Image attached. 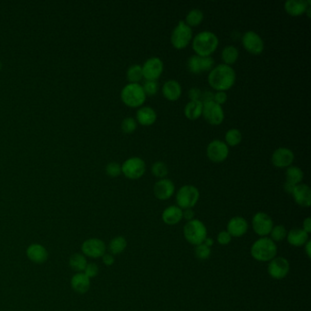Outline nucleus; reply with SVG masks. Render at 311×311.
Listing matches in <instances>:
<instances>
[{
	"instance_id": "obj_1",
	"label": "nucleus",
	"mask_w": 311,
	"mask_h": 311,
	"mask_svg": "<svg viewBox=\"0 0 311 311\" xmlns=\"http://www.w3.org/2000/svg\"><path fill=\"white\" fill-rule=\"evenodd\" d=\"M236 74L233 68L226 64L214 67L208 74V82L217 92H226L233 87Z\"/></svg>"
},
{
	"instance_id": "obj_2",
	"label": "nucleus",
	"mask_w": 311,
	"mask_h": 311,
	"mask_svg": "<svg viewBox=\"0 0 311 311\" xmlns=\"http://www.w3.org/2000/svg\"><path fill=\"white\" fill-rule=\"evenodd\" d=\"M218 37L208 30L199 32L192 41V48L196 53L195 55L201 57L211 56L218 48Z\"/></svg>"
},
{
	"instance_id": "obj_3",
	"label": "nucleus",
	"mask_w": 311,
	"mask_h": 311,
	"mask_svg": "<svg viewBox=\"0 0 311 311\" xmlns=\"http://www.w3.org/2000/svg\"><path fill=\"white\" fill-rule=\"evenodd\" d=\"M251 255L258 262H269L276 257L277 248L276 243L269 237H261L251 247Z\"/></svg>"
},
{
	"instance_id": "obj_4",
	"label": "nucleus",
	"mask_w": 311,
	"mask_h": 311,
	"mask_svg": "<svg viewBox=\"0 0 311 311\" xmlns=\"http://www.w3.org/2000/svg\"><path fill=\"white\" fill-rule=\"evenodd\" d=\"M120 98L125 105L136 108L141 107L144 103L146 94L140 83H128L122 88Z\"/></svg>"
},
{
	"instance_id": "obj_5",
	"label": "nucleus",
	"mask_w": 311,
	"mask_h": 311,
	"mask_svg": "<svg viewBox=\"0 0 311 311\" xmlns=\"http://www.w3.org/2000/svg\"><path fill=\"white\" fill-rule=\"evenodd\" d=\"M184 236L185 240L196 247L205 242L207 237V229L202 221L193 219L185 224Z\"/></svg>"
},
{
	"instance_id": "obj_6",
	"label": "nucleus",
	"mask_w": 311,
	"mask_h": 311,
	"mask_svg": "<svg viewBox=\"0 0 311 311\" xmlns=\"http://www.w3.org/2000/svg\"><path fill=\"white\" fill-rule=\"evenodd\" d=\"M193 39V30L184 20L178 22L171 35V43L177 50L186 48Z\"/></svg>"
},
{
	"instance_id": "obj_7",
	"label": "nucleus",
	"mask_w": 311,
	"mask_h": 311,
	"mask_svg": "<svg viewBox=\"0 0 311 311\" xmlns=\"http://www.w3.org/2000/svg\"><path fill=\"white\" fill-rule=\"evenodd\" d=\"M200 197L199 190L194 185H184L176 194V204L182 210L193 208Z\"/></svg>"
},
{
	"instance_id": "obj_8",
	"label": "nucleus",
	"mask_w": 311,
	"mask_h": 311,
	"mask_svg": "<svg viewBox=\"0 0 311 311\" xmlns=\"http://www.w3.org/2000/svg\"><path fill=\"white\" fill-rule=\"evenodd\" d=\"M146 171V163L140 157H131L121 165V173L125 176L135 180L141 178Z\"/></svg>"
},
{
	"instance_id": "obj_9",
	"label": "nucleus",
	"mask_w": 311,
	"mask_h": 311,
	"mask_svg": "<svg viewBox=\"0 0 311 311\" xmlns=\"http://www.w3.org/2000/svg\"><path fill=\"white\" fill-rule=\"evenodd\" d=\"M206 155L214 163H222L228 157L229 147L225 141L216 139L208 144Z\"/></svg>"
},
{
	"instance_id": "obj_10",
	"label": "nucleus",
	"mask_w": 311,
	"mask_h": 311,
	"mask_svg": "<svg viewBox=\"0 0 311 311\" xmlns=\"http://www.w3.org/2000/svg\"><path fill=\"white\" fill-rule=\"evenodd\" d=\"M141 69L142 76L146 78V80H156L163 73V60L158 57H152L143 63Z\"/></svg>"
},
{
	"instance_id": "obj_11",
	"label": "nucleus",
	"mask_w": 311,
	"mask_h": 311,
	"mask_svg": "<svg viewBox=\"0 0 311 311\" xmlns=\"http://www.w3.org/2000/svg\"><path fill=\"white\" fill-rule=\"evenodd\" d=\"M206 121L212 125H219L225 119V113L223 108L214 100L203 104V113Z\"/></svg>"
},
{
	"instance_id": "obj_12",
	"label": "nucleus",
	"mask_w": 311,
	"mask_h": 311,
	"mask_svg": "<svg viewBox=\"0 0 311 311\" xmlns=\"http://www.w3.org/2000/svg\"><path fill=\"white\" fill-rule=\"evenodd\" d=\"M252 226H253L254 233L262 237H266L270 233L272 228L274 227V223L268 214L258 212L253 216Z\"/></svg>"
},
{
	"instance_id": "obj_13",
	"label": "nucleus",
	"mask_w": 311,
	"mask_h": 311,
	"mask_svg": "<svg viewBox=\"0 0 311 311\" xmlns=\"http://www.w3.org/2000/svg\"><path fill=\"white\" fill-rule=\"evenodd\" d=\"M242 44L247 51L254 55L261 54L265 48L264 40L256 32L249 30L242 36Z\"/></svg>"
},
{
	"instance_id": "obj_14",
	"label": "nucleus",
	"mask_w": 311,
	"mask_h": 311,
	"mask_svg": "<svg viewBox=\"0 0 311 311\" xmlns=\"http://www.w3.org/2000/svg\"><path fill=\"white\" fill-rule=\"evenodd\" d=\"M290 269V262L288 261L287 258L282 256H276L271 261H269L268 272L272 278L278 280L288 276Z\"/></svg>"
},
{
	"instance_id": "obj_15",
	"label": "nucleus",
	"mask_w": 311,
	"mask_h": 311,
	"mask_svg": "<svg viewBox=\"0 0 311 311\" xmlns=\"http://www.w3.org/2000/svg\"><path fill=\"white\" fill-rule=\"evenodd\" d=\"M214 58L212 57H201L193 55L187 61V68L192 73L199 74L204 71H211L214 68Z\"/></svg>"
},
{
	"instance_id": "obj_16",
	"label": "nucleus",
	"mask_w": 311,
	"mask_h": 311,
	"mask_svg": "<svg viewBox=\"0 0 311 311\" xmlns=\"http://www.w3.org/2000/svg\"><path fill=\"white\" fill-rule=\"evenodd\" d=\"M82 253L92 258H99L106 252V245L99 238H90L81 245Z\"/></svg>"
},
{
	"instance_id": "obj_17",
	"label": "nucleus",
	"mask_w": 311,
	"mask_h": 311,
	"mask_svg": "<svg viewBox=\"0 0 311 311\" xmlns=\"http://www.w3.org/2000/svg\"><path fill=\"white\" fill-rule=\"evenodd\" d=\"M294 153L289 148L280 147L276 149L271 157V162L277 168H288L294 162Z\"/></svg>"
},
{
	"instance_id": "obj_18",
	"label": "nucleus",
	"mask_w": 311,
	"mask_h": 311,
	"mask_svg": "<svg viewBox=\"0 0 311 311\" xmlns=\"http://www.w3.org/2000/svg\"><path fill=\"white\" fill-rule=\"evenodd\" d=\"M175 191V186L172 180L163 178L156 182L154 186V193L157 199L165 201L172 197Z\"/></svg>"
},
{
	"instance_id": "obj_19",
	"label": "nucleus",
	"mask_w": 311,
	"mask_h": 311,
	"mask_svg": "<svg viewBox=\"0 0 311 311\" xmlns=\"http://www.w3.org/2000/svg\"><path fill=\"white\" fill-rule=\"evenodd\" d=\"M248 223L242 216H234L227 224V232L232 237H240L248 232Z\"/></svg>"
},
{
	"instance_id": "obj_20",
	"label": "nucleus",
	"mask_w": 311,
	"mask_h": 311,
	"mask_svg": "<svg viewBox=\"0 0 311 311\" xmlns=\"http://www.w3.org/2000/svg\"><path fill=\"white\" fill-rule=\"evenodd\" d=\"M292 196L297 205L302 207H310L311 205V190L306 184H299L295 186Z\"/></svg>"
},
{
	"instance_id": "obj_21",
	"label": "nucleus",
	"mask_w": 311,
	"mask_h": 311,
	"mask_svg": "<svg viewBox=\"0 0 311 311\" xmlns=\"http://www.w3.org/2000/svg\"><path fill=\"white\" fill-rule=\"evenodd\" d=\"M311 4V0H288L284 7L288 14L292 17H298L306 13Z\"/></svg>"
},
{
	"instance_id": "obj_22",
	"label": "nucleus",
	"mask_w": 311,
	"mask_h": 311,
	"mask_svg": "<svg viewBox=\"0 0 311 311\" xmlns=\"http://www.w3.org/2000/svg\"><path fill=\"white\" fill-rule=\"evenodd\" d=\"M162 219L168 226H175L183 219V210L177 205L168 206L163 210Z\"/></svg>"
},
{
	"instance_id": "obj_23",
	"label": "nucleus",
	"mask_w": 311,
	"mask_h": 311,
	"mask_svg": "<svg viewBox=\"0 0 311 311\" xmlns=\"http://www.w3.org/2000/svg\"><path fill=\"white\" fill-rule=\"evenodd\" d=\"M27 255L30 261L42 264L48 260L49 253L47 249L39 244H32L27 249Z\"/></svg>"
},
{
	"instance_id": "obj_24",
	"label": "nucleus",
	"mask_w": 311,
	"mask_h": 311,
	"mask_svg": "<svg viewBox=\"0 0 311 311\" xmlns=\"http://www.w3.org/2000/svg\"><path fill=\"white\" fill-rule=\"evenodd\" d=\"M136 120L143 126H151L157 120V113L152 107H141L136 113Z\"/></svg>"
},
{
	"instance_id": "obj_25",
	"label": "nucleus",
	"mask_w": 311,
	"mask_h": 311,
	"mask_svg": "<svg viewBox=\"0 0 311 311\" xmlns=\"http://www.w3.org/2000/svg\"><path fill=\"white\" fill-rule=\"evenodd\" d=\"M162 92L166 99L176 100L182 95V86L175 79H169L163 85Z\"/></svg>"
},
{
	"instance_id": "obj_26",
	"label": "nucleus",
	"mask_w": 311,
	"mask_h": 311,
	"mask_svg": "<svg viewBox=\"0 0 311 311\" xmlns=\"http://www.w3.org/2000/svg\"><path fill=\"white\" fill-rule=\"evenodd\" d=\"M71 288L78 294H85L90 290L91 281L84 273H77L72 276L71 281Z\"/></svg>"
},
{
	"instance_id": "obj_27",
	"label": "nucleus",
	"mask_w": 311,
	"mask_h": 311,
	"mask_svg": "<svg viewBox=\"0 0 311 311\" xmlns=\"http://www.w3.org/2000/svg\"><path fill=\"white\" fill-rule=\"evenodd\" d=\"M287 240L291 246L299 248L309 241V233H306L302 228H294L287 234Z\"/></svg>"
},
{
	"instance_id": "obj_28",
	"label": "nucleus",
	"mask_w": 311,
	"mask_h": 311,
	"mask_svg": "<svg viewBox=\"0 0 311 311\" xmlns=\"http://www.w3.org/2000/svg\"><path fill=\"white\" fill-rule=\"evenodd\" d=\"M203 113V103L201 100H190L184 107V115L189 120H197Z\"/></svg>"
},
{
	"instance_id": "obj_29",
	"label": "nucleus",
	"mask_w": 311,
	"mask_h": 311,
	"mask_svg": "<svg viewBox=\"0 0 311 311\" xmlns=\"http://www.w3.org/2000/svg\"><path fill=\"white\" fill-rule=\"evenodd\" d=\"M304 178V173L297 166H290L286 170V182L297 185L301 184Z\"/></svg>"
},
{
	"instance_id": "obj_30",
	"label": "nucleus",
	"mask_w": 311,
	"mask_h": 311,
	"mask_svg": "<svg viewBox=\"0 0 311 311\" xmlns=\"http://www.w3.org/2000/svg\"><path fill=\"white\" fill-rule=\"evenodd\" d=\"M239 56V52L238 50L232 45H228L224 48V50H222L221 57L223 61L225 62L224 64L231 66L232 64L234 63Z\"/></svg>"
},
{
	"instance_id": "obj_31",
	"label": "nucleus",
	"mask_w": 311,
	"mask_h": 311,
	"mask_svg": "<svg viewBox=\"0 0 311 311\" xmlns=\"http://www.w3.org/2000/svg\"><path fill=\"white\" fill-rule=\"evenodd\" d=\"M204 19V12L199 8H193L191 9L185 18V23L189 27L198 26Z\"/></svg>"
},
{
	"instance_id": "obj_32",
	"label": "nucleus",
	"mask_w": 311,
	"mask_h": 311,
	"mask_svg": "<svg viewBox=\"0 0 311 311\" xmlns=\"http://www.w3.org/2000/svg\"><path fill=\"white\" fill-rule=\"evenodd\" d=\"M127 247V241L123 236H116L110 242L109 249L112 254H120Z\"/></svg>"
},
{
	"instance_id": "obj_33",
	"label": "nucleus",
	"mask_w": 311,
	"mask_h": 311,
	"mask_svg": "<svg viewBox=\"0 0 311 311\" xmlns=\"http://www.w3.org/2000/svg\"><path fill=\"white\" fill-rule=\"evenodd\" d=\"M69 264H70V267L71 269L77 271L78 273L81 271H84L86 266L88 265L86 257L83 254H79V253L72 254L70 258Z\"/></svg>"
},
{
	"instance_id": "obj_34",
	"label": "nucleus",
	"mask_w": 311,
	"mask_h": 311,
	"mask_svg": "<svg viewBox=\"0 0 311 311\" xmlns=\"http://www.w3.org/2000/svg\"><path fill=\"white\" fill-rule=\"evenodd\" d=\"M126 77L130 83H139V81L143 78L141 65L134 64L129 67L126 72Z\"/></svg>"
},
{
	"instance_id": "obj_35",
	"label": "nucleus",
	"mask_w": 311,
	"mask_h": 311,
	"mask_svg": "<svg viewBox=\"0 0 311 311\" xmlns=\"http://www.w3.org/2000/svg\"><path fill=\"white\" fill-rule=\"evenodd\" d=\"M225 139H226V143L227 144V146L233 147V146H236L240 143L241 141H242V134L238 129H235V128L229 129L226 132Z\"/></svg>"
},
{
	"instance_id": "obj_36",
	"label": "nucleus",
	"mask_w": 311,
	"mask_h": 311,
	"mask_svg": "<svg viewBox=\"0 0 311 311\" xmlns=\"http://www.w3.org/2000/svg\"><path fill=\"white\" fill-rule=\"evenodd\" d=\"M287 229L285 226L278 225V226H274L270 232V239L274 241V242H280L283 241L285 238H287Z\"/></svg>"
},
{
	"instance_id": "obj_37",
	"label": "nucleus",
	"mask_w": 311,
	"mask_h": 311,
	"mask_svg": "<svg viewBox=\"0 0 311 311\" xmlns=\"http://www.w3.org/2000/svg\"><path fill=\"white\" fill-rule=\"evenodd\" d=\"M152 172L155 176L163 179L168 175V167L162 161H157L153 164Z\"/></svg>"
},
{
	"instance_id": "obj_38",
	"label": "nucleus",
	"mask_w": 311,
	"mask_h": 311,
	"mask_svg": "<svg viewBox=\"0 0 311 311\" xmlns=\"http://www.w3.org/2000/svg\"><path fill=\"white\" fill-rule=\"evenodd\" d=\"M137 128V120L133 117H127L121 122V130L125 134H133Z\"/></svg>"
},
{
	"instance_id": "obj_39",
	"label": "nucleus",
	"mask_w": 311,
	"mask_h": 311,
	"mask_svg": "<svg viewBox=\"0 0 311 311\" xmlns=\"http://www.w3.org/2000/svg\"><path fill=\"white\" fill-rule=\"evenodd\" d=\"M211 248L207 247L204 243L201 245H198L195 248V255L200 260H205L211 255Z\"/></svg>"
},
{
	"instance_id": "obj_40",
	"label": "nucleus",
	"mask_w": 311,
	"mask_h": 311,
	"mask_svg": "<svg viewBox=\"0 0 311 311\" xmlns=\"http://www.w3.org/2000/svg\"><path fill=\"white\" fill-rule=\"evenodd\" d=\"M143 91L145 92L146 96H154L156 95L158 89H159V84L156 80H145L144 84L142 86Z\"/></svg>"
},
{
	"instance_id": "obj_41",
	"label": "nucleus",
	"mask_w": 311,
	"mask_h": 311,
	"mask_svg": "<svg viewBox=\"0 0 311 311\" xmlns=\"http://www.w3.org/2000/svg\"><path fill=\"white\" fill-rule=\"evenodd\" d=\"M106 174L110 177H118L121 174V165L116 162H112L107 164Z\"/></svg>"
},
{
	"instance_id": "obj_42",
	"label": "nucleus",
	"mask_w": 311,
	"mask_h": 311,
	"mask_svg": "<svg viewBox=\"0 0 311 311\" xmlns=\"http://www.w3.org/2000/svg\"><path fill=\"white\" fill-rule=\"evenodd\" d=\"M84 274L86 276H88L89 278H92V277H95L96 276H98L99 274V268L96 264L94 263H90L86 266V268L84 269Z\"/></svg>"
},
{
	"instance_id": "obj_43",
	"label": "nucleus",
	"mask_w": 311,
	"mask_h": 311,
	"mask_svg": "<svg viewBox=\"0 0 311 311\" xmlns=\"http://www.w3.org/2000/svg\"><path fill=\"white\" fill-rule=\"evenodd\" d=\"M232 240V236L229 234L227 231H221L217 235V242L222 246L228 245Z\"/></svg>"
},
{
	"instance_id": "obj_44",
	"label": "nucleus",
	"mask_w": 311,
	"mask_h": 311,
	"mask_svg": "<svg viewBox=\"0 0 311 311\" xmlns=\"http://www.w3.org/2000/svg\"><path fill=\"white\" fill-rule=\"evenodd\" d=\"M227 100V94L226 92H216L214 95V101L219 105L225 104Z\"/></svg>"
},
{
	"instance_id": "obj_45",
	"label": "nucleus",
	"mask_w": 311,
	"mask_h": 311,
	"mask_svg": "<svg viewBox=\"0 0 311 311\" xmlns=\"http://www.w3.org/2000/svg\"><path fill=\"white\" fill-rule=\"evenodd\" d=\"M214 93L211 92V91L202 92L201 97H200V100H201V102H202L203 104L206 103V102H209V101H213V100H214Z\"/></svg>"
},
{
	"instance_id": "obj_46",
	"label": "nucleus",
	"mask_w": 311,
	"mask_h": 311,
	"mask_svg": "<svg viewBox=\"0 0 311 311\" xmlns=\"http://www.w3.org/2000/svg\"><path fill=\"white\" fill-rule=\"evenodd\" d=\"M201 94H202V91L198 88H192L191 90L189 91V98L191 100H200V97H201Z\"/></svg>"
},
{
	"instance_id": "obj_47",
	"label": "nucleus",
	"mask_w": 311,
	"mask_h": 311,
	"mask_svg": "<svg viewBox=\"0 0 311 311\" xmlns=\"http://www.w3.org/2000/svg\"><path fill=\"white\" fill-rule=\"evenodd\" d=\"M102 261L104 263V265H106L107 267H111L114 264V256L112 254H104L102 255Z\"/></svg>"
},
{
	"instance_id": "obj_48",
	"label": "nucleus",
	"mask_w": 311,
	"mask_h": 311,
	"mask_svg": "<svg viewBox=\"0 0 311 311\" xmlns=\"http://www.w3.org/2000/svg\"><path fill=\"white\" fill-rule=\"evenodd\" d=\"M183 218L187 220V221H191V220L194 219V210L192 208L183 210Z\"/></svg>"
},
{
	"instance_id": "obj_49",
	"label": "nucleus",
	"mask_w": 311,
	"mask_h": 311,
	"mask_svg": "<svg viewBox=\"0 0 311 311\" xmlns=\"http://www.w3.org/2000/svg\"><path fill=\"white\" fill-rule=\"evenodd\" d=\"M306 233H310L311 232V217H308L304 220L303 222V228Z\"/></svg>"
},
{
	"instance_id": "obj_50",
	"label": "nucleus",
	"mask_w": 311,
	"mask_h": 311,
	"mask_svg": "<svg viewBox=\"0 0 311 311\" xmlns=\"http://www.w3.org/2000/svg\"><path fill=\"white\" fill-rule=\"evenodd\" d=\"M295 186H296V185H294V184H290V183H287V182H286V184L284 185V189H285V191L287 192L288 194H292V193L294 191Z\"/></svg>"
},
{
	"instance_id": "obj_51",
	"label": "nucleus",
	"mask_w": 311,
	"mask_h": 311,
	"mask_svg": "<svg viewBox=\"0 0 311 311\" xmlns=\"http://www.w3.org/2000/svg\"><path fill=\"white\" fill-rule=\"evenodd\" d=\"M311 242L310 240L308 241V242H307V243H306V244H305L304 245L305 251H306V253H307V254H308V256H309V257H311Z\"/></svg>"
},
{
	"instance_id": "obj_52",
	"label": "nucleus",
	"mask_w": 311,
	"mask_h": 311,
	"mask_svg": "<svg viewBox=\"0 0 311 311\" xmlns=\"http://www.w3.org/2000/svg\"><path fill=\"white\" fill-rule=\"evenodd\" d=\"M204 244H205V245H206L207 247H209V248H211L213 245H214V239H213V238H211V237H208V236H207V237L205 238V242H204Z\"/></svg>"
},
{
	"instance_id": "obj_53",
	"label": "nucleus",
	"mask_w": 311,
	"mask_h": 311,
	"mask_svg": "<svg viewBox=\"0 0 311 311\" xmlns=\"http://www.w3.org/2000/svg\"><path fill=\"white\" fill-rule=\"evenodd\" d=\"M1 69H2V62L0 61V71H1Z\"/></svg>"
}]
</instances>
